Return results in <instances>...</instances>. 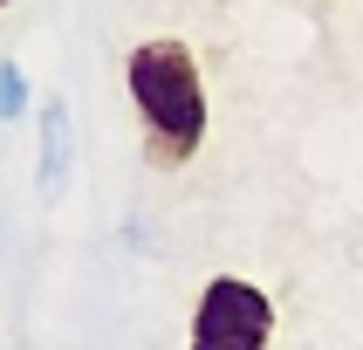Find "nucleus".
<instances>
[{"label": "nucleus", "mask_w": 363, "mask_h": 350, "mask_svg": "<svg viewBox=\"0 0 363 350\" xmlns=\"http://www.w3.org/2000/svg\"><path fill=\"white\" fill-rule=\"evenodd\" d=\"M267 344H274V295L247 275H213L199 288L185 350H267Z\"/></svg>", "instance_id": "2"}, {"label": "nucleus", "mask_w": 363, "mask_h": 350, "mask_svg": "<svg viewBox=\"0 0 363 350\" xmlns=\"http://www.w3.org/2000/svg\"><path fill=\"white\" fill-rule=\"evenodd\" d=\"M35 185H41V199L55 206L62 199V185H69V158H76V131H69V103L62 97H41L35 103Z\"/></svg>", "instance_id": "3"}, {"label": "nucleus", "mask_w": 363, "mask_h": 350, "mask_svg": "<svg viewBox=\"0 0 363 350\" xmlns=\"http://www.w3.org/2000/svg\"><path fill=\"white\" fill-rule=\"evenodd\" d=\"M0 7H7V0H0Z\"/></svg>", "instance_id": "5"}, {"label": "nucleus", "mask_w": 363, "mask_h": 350, "mask_svg": "<svg viewBox=\"0 0 363 350\" xmlns=\"http://www.w3.org/2000/svg\"><path fill=\"white\" fill-rule=\"evenodd\" d=\"M123 89L144 131V158L158 172L199 158L206 144V82H199V55L179 35H151L123 55Z\"/></svg>", "instance_id": "1"}, {"label": "nucleus", "mask_w": 363, "mask_h": 350, "mask_svg": "<svg viewBox=\"0 0 363 350\" xmlns=\"http://www.w3.org/2000/svg\"><path fill=\"white\" fill-rule=\"evenodd\" d=\"M35 110V97H28V76H21L14 55H0V124H21Z\"/></svg>", "instance_id": "4"}, {"label": "nucleus", "mask_w": 363, "mask_h": 350, "mask_svg": "<svg viewBox=\"0 0 363 350\" xmlns=\"http://www.w3.org/2000/svg\"><path fill=\"white\" fill-rule=\"evenodd\" d=\"M357 7H363V0H357Z\"/></svg>", "instance_id": "6"}]
</instances>
